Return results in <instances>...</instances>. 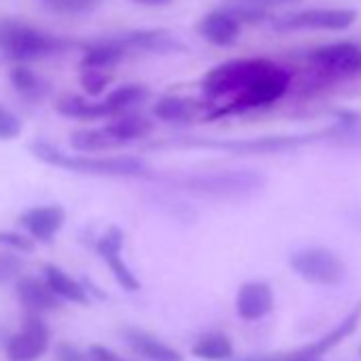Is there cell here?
I'll return each instance as SVG.
<instances>
[{"mask_svg":"<svg viewBox=\"0 0 361 361\" xmlns=\"http://www.w3.org/2000/svg\"><path fill=\"white\" fill-rule=\"evenodd\" d=\"M134 5H140V7H155V9H161V7H170L174 0H130Z\"/></svg>","mask_w":361,"mask_h":361,"instance_id":"obj_36","label":"cell"},{"mask_svg":"<svg viewBox=\"0 0 361 361\" xmlns=\"http://www.w3.org/2000/svg\"><path fill=\"white\" fill-rule=\"evenodd\" d=\"M357 22L355 9L344 7H314L304 11H293L281 18H274L272 30L276 32H295V30H329L344 32Z\"/></svg>","mask_w":361,"mask_h":361,"instance_id":"obj_7","label":"cell"},{"mask_svg":"<svg viewBox=\"0 0 361 361\" xmlns=\"http://www.w3.org/2000/svg\"><path fill=\"white\" fill-rule=\"evenodd\" d=\"M170 188L213 200H245L259 194L266 185V176L257 170H219L198 172L168 180Z\"/></svg>","mask_w":361,"mask_h":361,"instance_id":"obj_2","label":"cell"},{"mask_svg":"<svg viewBox=\"0 0 361 361\" xmlns=\"http://www.w3.org/2000/svg\"><path fill=\"white\" fill-rule=\"evenodd\" d=\"M359 321H361V302L355 304L353 310L334 329H329L325 336H321L319 340H314L308 346H302L298 350H289L287 353V361L289 359H321V355H325L327 350H331L334 346H338L344 338H348L350 334H355Z\"/></svg>","mask_w":361,"mask_h":361,"instance_id":"obj_13","label":"cell"},{"mask_svg":"<svg viewBox=\"0 0 361 361\" xmlns=\"http://www.w3.org/2000/svg\"><path fill=\"white\" fill-rule=\"evenodd\" d=\"M47 3H51V0H47Z\"/></svg>","mask_w":361,"mask_h":361,"instance_id":"obj_40","label":"cell"},{"mask_svg":"<svg viewBox=\"0 0 361 361\" xmlns=\"http://www.w3.org/2000/svg\"><path fill=\"white\" fill-rule=\"evenodd\" d=\"M113 39L130 54H155V56H172V54H185L188 47L178 37L164 28H140L128 30L121 35H113Z\"/></svg>","mask_w":361,"mask_h":361,"instance_id":"obj_10","label":"cell"},{"mask_svg":"<svg viewBox=\"0 0 361 361\" xmlns=\"http://www.w3.org/2000/svg\"><path fill=\"white\" fill-rule=\"evenodd\" d=\"M128 51L113 39V37H102L96 41H90L83 47V58L79 62L81 68H113L117 66Z\"/></svg>","mask_w":361,"mask_h":361,"instance_id":"obj_19","label":"cell"},{"mask_svg":"<svg viewBox=\"0 0 361 361\" xmlns=\"http://www.w3.org/2000/svg\"><path fill=\"white\" fill-rule=\"evenodd\" d=\"M18 298L20 302L32 310V312H43V310H58L62 306V298L51 289V285L39 276H20L18 279Z\"/></svg>","mask_w":361,"mask_h":361,"instance_id":"obj_16","label":"cell"},{"mask_svg":"<svg viewBox=\"0 0 361 361\" xmlns=\"http://www.w3.org/2000/svg\"><path fill=\"white\" fill-rule=\"evenodd\" d=\"M274 308L272 287L264 281H249L236 293V312L243 321H259Z\"/></svg>","mask_w":361,"mask_h":361,"instance_id":"obj_15","label":"cell"},{"mask_svg":"<svg viewBox=\"0 0 361 361\" xmlns=\"http://www.w3.org/2000/svg\"><path fill=\"white\" fill-rule=\"evenodd\" d=\"M90 353L96 361H123L121 357H117L111 348L102 346V344H92L90 346Z\"/></svg>","mask_w":361,"mask_h":361,"instance_id":"obj_34","label":"cell"},{"mask_svg":"<svg viewBox=\"0 0 361 361\" xmlns=\"http://www.w3.org/2000/svg\"><path fill=\"white\" fill-rule=\"evenodd\" d=\"M0 245L11 249V251H20V253H32L35 251V238L28 234H18V232H0Z\"/></svg>","mask_w":361,"mask_h":361,"instance_id":"obj_31","label":"cell"},{"mask_svg":"<svg viewBox=\"0 0 361 361\" xmlns=\"http://www.w3.org/2000/svg\"><path fill=\"white\" fill-rule=\"evenodd\" d=\"M202 111H207L204 100H194L185 96H161L151 109L153 117L164 123H190L198 119Z\"/></svg>","mask_w":361,"mask_h":361,"instance_id":"obj_17","label":"cell"},{"mask_svg":"<svg viewBox=\"0 0 361 361\" xmlns=\"http://www.w3.org/2000/svg\"><path fill=\"white\" fill-rule=\"evenodd\" d=\"M192 355L207 359V361H226L234 355V344L232 340L221 334V331H209L202 334L194 346H192Z\"/></svg>","mask_w":361,"mask_h":361,"instance_id":"obj_26","label":"cell"},{"mask_svg":"<svg viewBox=\"0 0 361 361\" xmlns=\"http://www.w3.org/2000/svg\"><path fill=\"white\" fill-rule=\"evenodd\" d=\"M56 359L58 361H96L90 350L85 353L79 346H75L73 342H60L56 346Z\"/></svg>","mask_w":361,"mask_h":361,"instance_id":"obj_33","label":"cell"},{"mask_svg":"<svg viewBox=\"0 0 361 361\" xmlns=\"http://www.w3.org/2000/svg\"><path fill=\"white\" fill-rule=\"evenodd\" d=\"M24 262L16 253H0V283H9L20 279Z\"/></svg>","mask_w":361,"mask_h":361,"instance_id":"obj_30","label":"cell"},{"mask_svg":"<svg viewBox=\"0 0 361 361\" xmlns=\"http://www.w3.org/2000/svg\"><path fill=\"white\" fill-rule=\"evenodd\" d=\"M359 355H361V348H359Z\"/></svg>","mask_w":361,"mask_h":361,"instance_id":"obj_39","label":"cell"},{"mask_svg":"<svg viewBox=\"0 0 361 361\" xmlns=\"http://www.w3.org/2000/svg\"><path fill=\"white\" fill-rule=\"evenodd\" d=\"M121 145H128V142H134V140H142V138H147V136H151L153 134V128H155V123L149 119V117H145V115H140V113H132V111H128V113H121V115H115L113 117V121H109L106 126H104Z\"/></svg>","mask_w":361,"mask_h":361,"instance_id":"obj_20","label":"cell"},{"mask_svg":"<svg viewBox=\"0 0 361 361\" xmlns=\"http://www.w3.org/2000/svg\"><path fill=\"white\" fill-rule=\"evenodd\" d=\"M314 136H264V138H236V140H178L180 147H204V149H221L236 155H268V153H285L306 142H312Z\"/></svg>","mask_w":361,"mask_h":361,"instance_id":"obj_8","label":"cell"},{"mask_svg":"<svg viewBox=\"0 0 361 361\" xmlns=\"http://www.w3.org/2000/svg\"><path fill=\"white\" fill-rule=\"evenodd\" d=\"M149 98H151V90L147 85H142V83H123V85L115 87L113 92H109L104 102H106V106L111 109V113L115 117V115L128 113V111L145 104Z\"/></svg>","mask_w":361,"mask_h":361,"instance_id":"obj_24","label":"cell"},{"mask_svg":"<svg viewBox=\"0 0 361 361\" xmlns=\"http://www.w3.org/2000/svg\"><path fill=\"white\" fill-rule=\"evenodd\" d=\"M236 361H287V353H259V355H247Z\"/></svg>","mask_w":361,"mask_h":361,"instance_id":"obj_35","label":"cell"},{"mask_svg":"<svg viewBox=\"0 0 361 361\" xmlns=\"http://www.w3.org/2000/svg\"><path fill=\"white\" fill-rule=\"evenodd\" d=\"M291 87V71L279 66L276 62L262 73L249 87H245L243 92H238L228 104L224 106H213L204 119L215 121L221 117H232V115H245L251 111H259L266 106L276 104Z\"/></svg>","mask_w":361,"mask_h":361,"instance_id":"obj_4","label":"cell"},{"mask_svg":"<svg viewBox=\"0 0 361 361\" xmlns=\"http://www.w3.org/2000/svg\"><path fill=\"white\" fill-rule=\"evenodd\" d=\"M81 85L87 96H100L111 83L113 73L109 68H81Z\"/></svg>","mask_w":361,"mask_h":361,"instance_id":"obj_27","label":"cell"},{"mask_svg":"<svg viewBox=\"0 0 361 361\" xmlns=\"http://www.w3.org/2000/svg\"><path fill=\"white\" fill-rule=\"evenodd\" d=\"M43 276L45 281L51 285V289L66 302H75V304H90V293L85 289L83 283L75 281L71 274H66L62 268L54 266V264H47L43 266Z\"/></svg>","mask_w":361,"mask_h":361,"instance_id":"obj_22","label":"cell"},{"mask_svg":"<svg viewBox=\"0 0 361 361\" xmlns=\"http://www.w3.org/2000/svg\"><path fill=\"white\" fill-rule=\"evenodd\" d=\"M22 134V121L16 113L0 104V140H13Z\"/></svg>","mask_w":361,"mask_h":361,"instance_id":"obj_29","label":"cell"},{"mask_svg":"<svg viewBox=\"0 0 361 361\" xmlns=\"http://www.w3.org/2000/svg\"><path fill=\"white\" fill-rule=\"evenodd\" d=\"M9 79H11L16 92L22 98L30 100V102H41L51 92V85L43 77H39L35 71H30L28 66H24V64H18L16 68H11Z\"/></svg>","mask_w":361,"mask_h":361,"instance_id":"obj_23","label":"cell"},{"mask_svg":"<svg viewBox=\"0 0 361 361\" xmlns=\"http://www.w3.org/2000/svg\"><path fill=\"white\" fill-rule=\"evenodd\" d=\"M126 344L136 350L138 355H142L149 361H183V355H180L176 348L168 346L166 342L157 340L155 336H151L149 331L136 329V327H128L121 331Z\"/></svg>","mask_w":361,"mask_h":361,"instance_id":"obj_18","label":"cell"},{"mask_svg":"<svg viewBox=\"0 0 361 361\" xmlns=\"http://www.w3.org/2000/svg\"><path fill=\"white\" fill-rule=\"evenodd\" d=\"M32 153L37 159L49 166L66 168V170L81 172V174L117 176V178H149L153 174L151 166L142 157H134V155H115V157L71 155L47 140L32 142Z\"/></svg>","mask_w":361,"mask_h":361,"instance_id":"obj_1","label":"cell"},{"mask_svg":"<svg viewBox=\"0 0 361 361\" xmlns=\"http://www.w3.org/2000/svg\"><path fill=\"white\" fill-rule=\"evenodd\" d=\"M355 75H361V54L357 58V64H355Z\"/></svg>","mask_w":361,"mask_h":361,"instance_id":"obj_37","label":"cell"},{"mask_svg":"<svg viewBox=\"0 0 361 361\" xmlns=\"http://www.w3.org/2000/svg\"><path fill=\"white\" fill-rule=\"evenodd\" d=\"M71 147L77 153H100V151H111V149H117L123 145L106 128H90V130L73 132Z\"/></svg>","mask_w":361,"mask_h":361,"instance_id":"obj_25","label":"cell"},{"mask_svg":"<svg viewBox=\"0 0 361 361\" xmlns=\"http://www.w3.org/2000/svg\"><path fill=\"white\" fill-rule=\"evenodd\" d=\"M289 266L306 283L325 285V287L340 285L346 274V266L342 257L327 247L300 249L289 257Z\"/></svg>","mask_w":361,"mask_h":361,"instance_id":"obj_6","label":"cell"},{"mask_svg":"<svg viewBox=\"0 0 361 361\" xmlns=\"http://www.w3.org/2000/svg\"><path fill=\"white\" fill-rule=\"evenodd\" d=\"M289 361H321V359H289Z\"/></svg>","mask_w":361,"mask_h":361,"instance_id":"obj_38","label":"cell"},{"mask_svg":"<svg viewBox=\"0 0 361 361\" xmlns=\"http://www.w3.org/2000/svg\"><path fill=\"white\" fill-rule=\"evenodd\" d=\"M49 325L43 321L39 312H28L22 321L20 334H16L7 342V355L11 361H35L45 355L49 346Z\"/></svg>","mask_w":361,"mask_h":361,"instance_id":"obj_9","label":"cell"},{"mask_svg":"<svg viewBox=\"0 0 361 361\" xmlns=\"http://www.w3.org/2000/svg\"><path fill=\"white\" fill-rule=\"evenodd\" d=\"M228 3H238V5H245V7L264 11V13H270V11H274V9L295 7V5L302 3V0H228Z\"/></svg>","mask_w":361,"mask_h":361,"instance_id":"obj_32","label":"cell"},{"mask_svg":"<svg viewBox=\"0 0 361 361\" xmlns=\"http://www.w3.org/2000/svg\"><path fill=\"white\" fill-rule=\"evenodd\" d=\"M196 32L200 39H204L213 47L226 49V47H232L238 43V39L243 35V24L228 9L217 7L198 20Z\"/></svg>","mask_w":361,"mask_h":361,"instance_id":"obj_11","label":"cell"},{"mask_svg":"<svg viewBox=\"0 0 361 361\" xmlns=\"http://www.w3.org/2000/svg\"><path fill=\"white\" fill-rule=\"evenodd\" d=\"M71 47H75L71 39L49 35L30 24L16 20L0 22V51H5L7 58L20 64L54 58L68 51Z\"/></svg>","mask_w":361,"mask_h":361,"instance_id":"obj_3","label":"cell"},{"mask_svg":"<svg viewBox=\"0 0 361 361\" xmlns=\"http://www.w3.org/2000/svg\"><path fill=\"white\" fill-rule=\"evenodd\" d=\"M121 249H123V232L119 228H109L98 240H96V251L98 255L106 262L109 270L113 272L115 281L126 289V291H138L140 283L134 276V272L128 268V264L121 257Z\"/></svg>","mask_w":361,"mask_h":361,"instance_id":"obj_12","label":"cell"},{"mask_svg":"<svg viewBox=\"0 0 361 361\" xmlns=\"http://www.w3.org/2000/svg\"><path fill=\"white\" fill-rule=\"evenodd\" d=\"M56 111L64 117H71V119H83V121H96V119H106V117H113L111 109L106 106L104 100L96 102V100H87L83 96H77V94H68L64 98L58 100L56 104Z\"/></svg>","mask_w":361,"mask_h":361,"instance_id":"obj_21","label":"cell"},{"mask_svg":"<svg viewBox=\"0 0 361 361\" xmlns=\"http://www.w3.org/2000/svg\"><path fill=\"white\" fill-rule=\"evenodd\" d=\"M66 221V211L58 204H47V207H32L20 215L22 228L41 243L54 240V236L62 230Z\"/></svg>","mask_w":361,"mask_h":361,"instance_id":"obj_14","label":"cell"},{"mask_svg":"<svg viewBox=\"0 0 361 361\" xmlns=\"http://www.w3.org/2000/svg\"><path fill=\"white\" fill-rule=\"evenodd\" d=\"M102 5V0H51L49 7L58 13L64 16H83V13H92L94 9H98Z\"/></svg>","mask_w":361,"mask_h":361,"instance_id":"obj_28","label":"cell"},{"mask_svg":"<svg viewBox=\"0 0 361 361\" xmlns=\"http://www.w3.org/2000/svg\"><path fill=\"white\" fill-rule=\"evenodd\" d=\"M274 62L268 58H236L221 62L204 73L200 79V90L207 102H217L226 96H236L249 87L262 73H266Z\"/></svg>","mask_w":361,"mask_h":361,"instance_id":"obj_5","label":"cell"}]
</instances>
